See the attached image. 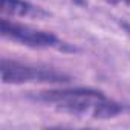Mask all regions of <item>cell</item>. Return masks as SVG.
Listing matches in <instances>:
<instances>
[{
    "label": "cell",
    "mask_w": 130,
    "mask_h": 130,
    "mask_svg": "<svg viewBox=\"0 0 130 130\" xmlns=\"http://www.w3.org/2000/svg\"><path fill=\"white\" fill-rule=\"evenodd\" d=\"M0 32L6 38H11L14 41L23 43L31 47H49V46H55L58 43V38L51 32L37 31L29 26L11 23L6 19L0 20Z\"/></svg>",
    "instance_id": "obj_3"
},
{
    "label": "cell",
    "mask_w": 130,
    "mask_h": 130,
    "mask_svg": "<svg viewBox=\"0 0 130 130\" xmlns=\"http://www.w3.org/2000/svg\"><path fill=\"white\" fill-rule=\"evenodd\" d=\"M121 110H122V107H121L119 104H116V103H113V101L104 100V101H101V103L93 109L92 116H93L95 119H107V118H113V116L118 115Z\"/></svg>",
    "instance_id": "obj_5"
},
{
    "label": "cell",
    "mask_w": 130,
    "mask_h": 130,
    "mask_svg": "<svg viewBox=\"0 0 130 130\" xmlns=\"http://www.w3.org/2000/svg\"><path fill=\"white\" fill-rule=\"evenodd\" d=\"M0 9L3 14L8 15H17V17H26V15H46V12L41 8H37L25 0H0Z\"/></svg>",
    "instance_id": "obj_4"
},
{
    "label": "cell",
    "mask_w": 130,
    "mask_h": 130,
    "mask_svg": "<svg viewBox=\"0 0 130 130\" xmlns=\"http://www.w3.org/2000/svg\"><path fill=\"white\" fill-rule=\"evenodd\" d=\"M37 101L55 104L58 109L75 113V115H86L93 113V109L106 100L103 92L95 89L86 87H75V89H60V90H44L34 96Z\"/></svg>",
    "instance_id": "obj_1"
},
{
    "label": "cell",
    "mask_w": 130,
    "mask_h": 130,
    "mask_svg": "<svg viewBox=\"0 0 130 130\" xmlns=\"http://www.w3.org/2000/svg\"><path fill=\"white\" fill-rule=\"evenodd\" d=\"M107 3H113V5H118V3H124V5H130V0H104Z\"/></svg>",
    "instance_id": "obj_6"
},
{
    "label": "cell",
    "mask_w": 130,
    "mask_h": 130,
    "mask_svg": "<svg viewBox=\"0 0 130 130\" xmlns=\"http://www.w3.org/2000/svg\"><path fill=\"white\" fill-rule=\"evenodd\" d=\"M2 81L6 84H22V83H68L69 77L55 69L32 68L28 64L11 61L3 58L0 63Z\"/></svg>",
    "instance_id": "obj_2"
}]
</instances>
